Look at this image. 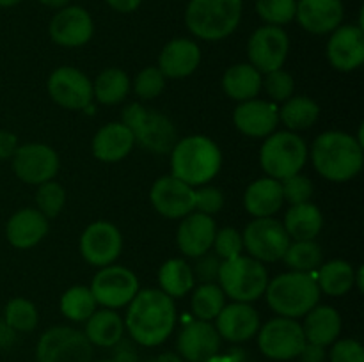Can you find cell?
Instances as JSON below:
<instances>
[{
    "label": "cell",
    "mask_w": 364,
    "mask_h": 362,
    "mask_svg": "<svg viewBox=\"0 0 364 362\" xmlns=\"http://www.w3.org/2000/svg\"><path fill=\"white\" fill-rule=\"evenodd\" d=\"M176 307L162 290H139L132 298L124 329L141 346H159L173 334Z\"/></svg>",
    "instance_id": "1"
},
{
    "label": "cell",
    "mask_w": 364,
    "mask_h": 362,
    "mask_svg": "<svg viewBox=\"0 0 364 362\" xmlns=\"http://www.w3.org/2000/svg\"><path fill=\"white\" fill-rule=\"evenodd\" d=\"M363 146L345 131H326L311 146V160L316 172L327 181L345 183L363 169Z\"/></svg>",
    "instance_id": "2"
},
{
    "label": "cell",
    "mask_w": 364,
    "mask_h": 362,
    "mask_svg": "<svg viewBox=\"0 0 364 362\" xmlns=\"http://www.w3.org/2000/svg\"><path fill=\"white\" fill-rule=\"evenodd\" d=\"M223 167V153L212 138L205 135H191L171 149V176L183 183L203 187L219 174Z\"/></svg>",
    "instance_id": "3"
},
{
    "label": "cell",
    "mask_w": 364,
    "mask_h": 362,
    "mask_svg": "<svg viewBox=\"0 0 364 362\" xmlns=\"http://www.w3.org/2000/svg\"><path fill=\"white\" fill-rule=\"evenodd\" d=\"M320 287L313 273H281L267 284V302L270 309L283 318H301L320 300Z\"/></svg>",
    "instance_id": "4"
},
{
    "label": "cell",
    "mask_w": 364,
    "mask_h": 362,
    "mask_svg": "<svg viewBox=\"0 0 364 362\" xmlns=\"http://www.w3.org/2000/svg\"><path fill=\"white\" fill-rule=\"evenodd\" d=\"M240 18L242 0H191L185 11L187 28L205 41H220L231 35Z\"/></svg>",
    "instance_id": "5"
},
{
    "label": "cell",
    "mask_w": 364,
    "mask_h": 362,
    "mask_svg": "<svg viewBox=\"0 0 364 362\" xmlns=\"http://www.w3.org/2000/svg\"><path fill=\"white\" fill-rule=\"evenodd\" d=\"M123 124L128 126L137 144L155 155L171 153L178 142L173 121L156 110L146 109L141 103H130L123 110Z\"/></svg>",
    "instance_id": "6"
},
{
    "label": "cell",
    "mask_w": 364,
    "mask_h": 362,
    "mask_svg": "<svg viewBox=\"0 0 364 362\" xmlns=\"http://www.w3.org/2000/svg\"><path fill=\"white\" fill-rule=\"evenodd\" d=\"M219 286L235 302H255L265 295L269 273L263 263L251 256H237L223 261L219 270Z\"/></svg>",
    "instance_id": "7"
},
{
    "label": "cell",
    "mask_w": 364,
    "mask_h": 362,
    "mask_svg": "<svg viewBox=\"0 0 364 362\" xmlns=\"http://www.w3.org/2000/svg\"><path fill=\"white\" fill-rule=\"evenodd\" d=\"M308 160V146L295 131H277L265 138L259 163L269 177L283 181L299 174Z\"/></svg>",
    "instance_id": "8"
},
{
    "label": "cell",
    "mask_w": 364,
    "mask_h": 362,
    "mask_svg": "<svg viewBox=\"0 0 364 362\" xmlns=\"http://www.w3.org/2000/svg\"><path fill=\"white\" fill-rule=\"evenodd\" d=\"M38 362H91L92 344L84 332L71 327H52L36 346Z\"/></svg>",
    "instance_id": "9"
},
{
    "label": "cell",
    "mask_w": 364,
    "mask_h": 362,
    "mask_svg": "<svg viewBox=\"0 0 364 362\" xmlns=\"http://www.w3.org/2000/svg\"><path fill=\"white\" fill-rule=\"evenodd\" d=\"M306 344L301 323L291 318H274L258 330V346L272 361H291L301 355Z\"/></svg>",
    "instance_id": "10"
},
{
    "label": "cell",
    "mask_w": 364,
    "mask_h": 362,
    "mask_svg": "<svg viewBox=\"0 0 364 362\" xmlns=\"http://www.w3.org/2000/svg\"><path fill=\"white\" fill-rule=\"evenodd\" d=\"M242 240H244V248H247L251 258L258 259L259 263L279 261L283 259L288 245L291 243L283 222L272 216L255 219L251 224H247Z\"/></svg>",
    "instance_id": "11"
},
{
    "label": "cell",
    "mask_w": 364,
    "mask_h": 362,
    "mask_svg": "<svg viewBox=\"0 0 364 362\" xmlns=\"http://www.w3.org/2000/svg\"><path fill=\"white\" fill-rule=\"evenodd\" d=\"M91 293L96 304L105 309L128 305L139 291V279L130 268L119 265L103 266L91 280Z\"/></svg>",
    "instance_id": "12"
},
{
    "label": "cell",
    "mask_w": 364,
    "mask_h": 362,
    "mask_svg": "<svg viewBox=\"0 0 364 362\" xmlns=\"http://www.w3.org/2000/svg\"><path fill=\"white\" fill-rule=\"evenodd\" d=\"M290 50V39L281 27L263 25L256 28L247 43L249 64L259 73H270L283 67Z\"/></svg>",
    "instance_id": "13"
},
{
    "label": "cell",
    "mask_w": 364,
    "mask_h": 362,
    "mask_svg": "<svg viewBox=\"0 0 364 362\" xmlns=\"http://www.w3.org/2000/svg\"><path fill=\"white\" fill-rule=\"evenodd\" d=\"M48 94L57 105L68 110H84L92 102V82L80 70L60 66L48 78Z\"/></svg>",
    "instance_id": "14"
},
{
    "label": "cell",
    "mask_w": 364,
    "mask_h": 362,
    "mask_svg": "<svg viewBox=\"0 0 364 362\" xmlns=\"http://www.w3.org/2000/svg\"><path fill=\"white\" fill-rule=\"evenodd\" d=\"M123 251V236L114 224L98 220L85 227L80 236V254L89 265L109 266Z\"/></svg>",
    "instance_id": "15"
},
{
    "label": "cell",
    "mask_w": 364,
    "mask_h": 362,
    "mask_svg": "<svg viewBox=\"0 0 364 362\" xmlns=\"http://www.w3.org/2000/svg\"><path fill=\"white\" fill-rule=\"evenodd\" d=\"M13 170L28 185H41L53 180L59 170V156L46 144L18 146L13 155Z\"/></svg>",
    "instance_id": "16"
},
{
    "label": "cell",
    "mask_w": 364,
    "mask_h": 362,
    "mask_svg": "<svg viewBox=\"0 0 364 362\" xmlns=\"http://www.w3.org/2000/svg\"><path fill=\"white\" fill-rule=\"evenodd\" d=\"M327 59L341 73H350L364 62V31L361 25H341L327 41Z\"/></svg>",
    "instance_id": "17"
},
{
    "label": "cell",
    "mask_w": 364,
    "mask_h": 362,
    "mask_svg": "<svg viewBox=\"0 0 364 362\" xmlns=\"http://www.w3.org/2000/svg\"><path fill=\"white\" fill-rule=\"evenodd\" d=\"M149 199L166 219H183L194 212V188L174 176H162L153 183Z\"/></svg>",
    "instance_id": "18"
},
{
    "label": "cell",
    "mask_w": 364,
    "mask_h": 362,
    "mask_svg": "<svg viewBox=\"0 0 364 362\" xmlns=\"http://www.w3.org/2000/svg\"><path fill=\"white\" fill-rule=\"evenodd\" d=\"M50 38L53 43L66 48H77L92 38L95 23L84 7L66 6L50 21Z\"/></svg>",
    "instance_id": "19"
},
{
    "label": "cell",
    "mask_w": 364,
    "mask_h": 362,
    "mask_svg": "<svg viewBox=\"0 0 364 362\" xmlns=\"http://www.w3.org/2000/svg\"><path fill=\"white\" fill-rule=\"evenodd\" d=\"M178 351L187 362H205L220 350V336L215 325L203 319L187 323L178 336Z\"/></svg>",
    "instance_id": "20"
},
{
    "label": "cell",
    "mask_w": 364,
    "mask_h": 362,
    "mask_svg": "<svg viewBox=\"0 0 364 362\" xmlns=\"http://www.w3.org/2000/svg\"><path fill=\"white\" fill-rule=\"evenodd\" d=\"M215 329L220 339L230 343H245L258 334L259 314L245 302H235L231 305H224L215 318Z\"/></svg>",
    "instance_id": "21"
},
{
    "label": "cell",
    "mask_w": 364,
    "mask_h": 362,
    "mask_svg": "<svg viewBox=\"0 0 364 362\" xmlns=\"http://www.w3.org/2000/svg\"><path fill=\"white\" fill-rule=\"evenodd\" d=\"M233 123L247 137H269L279 123V110L272 102L252 98L235 109Z\"/></svg>",
    "instance_id": "22"
},
{
    "label": "cell",
    "mask_w": 364,
    "mask_h": 362,
    "mask_svg": "<svg viewBox=\"0 0 364 362\" xmlns=\"http://www.w3.org/2000/svg\"><path fill=\"white\" fill-rule=\"evenodd\" d=\"M215 233V220L212 216L192 212L183 216L180 227H178V247L188 258H199L212 248Z\"/></svg>",
    "instance_id": "23"
},
{
    "label": "cell",
    "mask_w": 364,
    "mask_h": 362,
    "mask_svg": "<svg viewBox=\"0 0 364 362\" xmlns=\"http://www.w3.org/2000/svg\"><path fill=\"white\" fill-rule=\"evenodd\" d=\"M295 18L311 34H327L340 27L343 20L341 0H299Z\"/></svg>",
    "instance_id": "24"
},
{
    "label": "cell",
    "mask_w": 364,
    "mask_h": 362,
    "mask_svg": "<svg viewBox=\"0 0 364 362\" xmlns=\"http://www.w3.org/2000/svg\"><path fill=\"white\" fill-rule=\"evenodd\" d=\"M199 62H201V50L198 43L187 38H178L164 46L156 67L166 78H185L198 70Z\"/></svg>",
    "instance_id": "25"
},
{
    "label": "cell",
    "mask_w": 364,
    "mask_h": 362,
    "mask_svg": "<svg viewBox=\"0 0 364 362\" xmlns=\"http://www.w3.org/2000/svg\"><path fill=\"white\" fill-rule=\"evenodd\" d=\"M48 233V219L39 209L23 208L14 213L6 226V236L13 247L32 248Z\"/></svg>",
    "instance_id": "26"
},
{
    "label": "cell",
    "mask_w": 364,
    "mask_h": 362,
    "mask_svg": "<svg viewBox=\"0 0 364 362\" xmlns=\"http://www.w3.org/2000/svg\"><path fill=\"white\" fill-rule=\"evenodd\" d=\"M135 146V138L123 123H109L100 128L92 138V155L102 162H119L127 158Z\"/></svg>",
    "instance_id": "27"
},
{
    "label": "cell",
    "mask_w": 364,
    "mask_h": 362,
    "mask_svg": "<svg viewBox=\"0 0 364 362\" xmlns=\"http://www.w3.org/2000/svg\"><path fill=\"white\" fill-rule=\"evenodd\" d=\"M283 188L281 181L272 180V177H262L256 180L247 187L244 194V206L249 215L255 219H263V216H272L283 206Z\"/></svg>",
    "instance_id": "28"
},
{
    "label": "cell",
    "mask_w": 364,
    "mask_h": 362,
    "mask_svg": "<svg viewBox=\"0 0 364 362\" xmlns=\"http://www.w3.org/2000/svg\"><path fill=\"white\" fill-rule=\"evenodd\" d=\"M304 336L308 343L320 344V346H329L338 339L341 332V316L331 305H315L311 311L306 314Z\"/></svg>",
    "instance_id": "29"
},
{
    "label": "cell",
    "mask_w": 364,
    "mask_h": 362,
    "mask_svg": "<svg viewBox=\"0 0 364 362\" xmlns=\"http://www.w3.org/2000/svg\"><path fill=\"white\" fill-rule=\"evenodd\" d=\"M84 334L95 346L112 348L123 339L124 322L114 309H100L89 316Z\"/></svg>",
    "instance_id": "30"
},
{
    "label": "cell",
    "mask_w": 364,
    "mask_h": 362,
    "mask_svg": "<svg viewBox=\"0 0 364 362\" xmlns=\"http://www.w3.org/2000/svg\"><path fill=\"white\" fill-rule=\"evenodd\" d=\"M290 240H315L323 227V216L318 206L311 202L290 206L283 222Z\"/></svg>",
    "instance_id": "31"
},
{
    "label": "cell",
    "mask_w": 364,
    "mask_h": 362,
    "mask_svg": "<svg viewBox=\"0 0 364 362\" xmlns=\"http://www.w3.org/2000/svg\"><path fill=\"white\" fill-rule=\"evenodd\" d=\"M262 73L251 64H235L228 67L223 77V89L235 102L256 98L263 87Z\"/></svg>",
    "instance_id": "32"
},
{
    "label": "cell",
    "mask_w": 364,
    "mask_h": 362,
    "mask_svg": "<svg viewBox=\"0 0 364 362\" xmlns=\"http://www.w3.org/2000/svg\"><path fill=\"white\" fill-rule=\"evenodd\" d=\"M160 290L171 298H181L194 287V272L187 261L180 258L169 259L159 270Z\"/></svg>",
    "instance_id": "33"
},
{
    "label": "cell",
    "mask_w": 364,
    "mask_h": 362,
    "mask_svg": "<svg viewBox=\"0 0 364 362\" xmlns=\"http://www.w3.org/2000/svg\"><path fill=\"white\" fill-rule=\"evenodd\" d=\"M354 277L355 272L350 263L343 259H333L326 265H320L316 284L320 291L329 297H343L354 287Z\"/></svg>",
    "instance_id": "34"
},
{
    "label": "cell",
    "mask_w": 364,
    "mask_h": 362,
    "mask_svg": "<svg viewBox=\"0 0 364 362\" xmlns=\"http://www.w3.org/2000/svg\"><path fill=\"white\" fill-rule=\"evenodd\" d=\"M130 91V78L119 67H107L92 84V96L103 105H117Z\"/></svg>",
    "instance_id": "35"
},
{
    "label": "cell",
    "mask_w": 364,
    "mask_h": 362,
    "mask_svg": "<svg viewBox=\"0 0 364 362\" xmlns=\"http://www.w3.org/2000/svg\"><path fill=\"white\" fill-rule=\"evenodd\" d=\"M318 116L320 106L308 96H294L279 110V119L290 131L308 130L318 121Z\"/></svg>",
    "instance_id": "36"
},
{
    "label": "cell",
    "mask_w": 364,
    "mask_h": 362,
    "mask_svg": "<svg viewBox=\"0 0 364 362\" xmlns=\"http://www.w3.org/2000/svg\"><path fill=\"white\" fill-rule=\"evenodd\" d=\"M283 259L291 272L313 273L322 265L323 252L315 240H297L288 245Z\"/></svg>",
    "instance_id": "37"
},
{
    "label": "cell",
    "mask_w": 364,
    "mask_h": 362,
    "mask_svg": "<svg viewBox=\"0 0 364 362\" xmlns=\"http://www.w3.org/2000/svg\"><path fill=\"white\" fill-rule=\"evenodd\" d=\"M224 305H226V295L215 283L201 284L192 295V312L203 322L215 319Z\"/></svg>",
    "instance_id": "38"
},
{
    "label": "cell",
    "mask_w": 364,
    "mask_h": 362,
    "mask_svg": "<svg viewBox=\"0 0 364 362\" xmlns=\"http://www.w3.org/2000/svg\"><path fill=\"white\" fill-rule=\"evenodd\" d=\"M96 300L85 286H73L60 297V312L71 322H87L96 311Z\"/></svg>",
    "instance_id": "39"
},
{
    "label": "cell",
    "mask_w": 364,
    "mask_h": 362,
    "mask_svg": "<svg viewBox=\"0 0 364 362\" xmlns=\"http://www.w3.org/2000/svg\"><path fill=\"white\" fill-rule=\"evenodd\" d=\"M4 319L14 332H32L38 327L39 314L36 305L27 298H13L7 302Z\"/></svg>",
    "instance_id": "40"
},
{
    "label": "cell",
    "mask_w": 364,
    "mask_h": 362,
    "mask_svg": "<svg viewBox=\"0 0 364 362\" xmlns=\"http://www.w3.org/2000/svg\"><path fill=\"white\" fill-rule=\"evenodd\" d=\"M36 204L46 219H53V216L59 215L60 209L66 204V190L63 188V185L53 180L38 185Z\"/></svg>",
    "instance_id": "41"
},
{
    "label": "cell",
    "mask_w": 364,
    "mask_h": 362,
    "mask_svg": "<svg viewBox=\"0 0 364 362\" xmlns=\"http://www.w3.org/2000/svg\"><path fill=\"white\" fill-rule=\"evenodd\" d=\"M295 9H297V0H256V11L259 18L276 27L290 23L295 18Z\"/></svg>",
    "instance_id": "42"
},
{
    "label": "cell",
    "mask_w": 364,
    "mask_h": 362,
    "mask_svg": "<svg viewBox=\"0 0 364 362\" xmlns=\"http://www.w3.org/2000/svg\"><path fill=\"white\" fill-rule=\"evenodd\" d=\"M166 89V77L155 66L144 67L134 80V91L141 99H155Z\"/></svg>",
    "instance_id": "43"
},
{
    "label": "cell",
    "mask_w": 364,
    "mask_h": 362,
    "mask_svg": "<svg viewBox=\"0 0 364 362\" xmlns=\"http://www.w3.org/2000/svg\"><path fill=\"white\" fill-rule=\"evenodd\" d=\"M281 188H283L284 201L290 202V206L309 202V199L313 197V192H315L311 180L308 176H302L301 172L281 181Z\"/></svg>",
    "instance_id": "44"
},
{
    "label": "cell",
    "mask_w": 364,
    "mask_h": 362,
    "mask_svg": "<svg viewBox=\"0 0 364 362\" xmlns=\"http://www.w3.org/2000/svg\"><path fill=\"white\" fill-rule=\"evenodd\" d=\"M265 82L262 85H265V91L274 102H287V99L291 98L295 89L294 77H291L288 71H284L283 67L276 71H270V73H265Z\"/></svg>",
    "instance_id": "45"
},
{
    "label": "cell",
    "mask_w": 364,
    "mask_h": 362,
    "mask_svg": "<svg viewBox=\"0 0 364 362\" xmlns=\"http://www.w3.org/2000/svg\"><path fill=\"white\" fill-rule=\"evenodd\" d=\"M212 247L215 248V254L223 261H226V259L237 258V256L242 254L244 240H242V234L235 227H224V229L215 233Z\"/></svg>",
    "instance_id": "46"
},
{
    "label": "cell",
    "mask_w": 364,
    "mask_h": 362,
    "mask_svg": "<svg viewBox=\"0 0 364 362\" xmlns=\"http://www.w3.org/2000/svg\"><path fill=\"white\" fill-rule=\"evenodd\" d=\"M224 206V195L219 188L205 187L203 185L199 190H194V209L199 213L212 216L213 213L220 212Z\"/></svg>",
    "instance_id": "47"
},
{
    "label": "cell",
    "mask_w": 364,
    "mask_h": 362,
    "mask_svg": "<svg viewBox=\"0 0 364 362\" xmlns=\"http://www.w3.org/2000/svg\"><path fill=\"white\" fill-rule=\"evenodd\" d=\"M331 362H364V348L355 339L334 341L329 351Z\"/></svg>",
    "instance_id": "48"
},
{
    "label": "cell",
    "mask_w": 364,
    "mask_h": 362,
    "mask_svg": "<svg viewBox=\"0 0 364 362\" xmlns=\"http://www.w3.org/2000/svg\"><path fill=\"white\" fill-rule=\"evenodd\" d=\"M196 259H198V261H196L192 272H194V277H198V279L201 280V284L219 280V270L220 265H223V259H220L215 252L208 251Z\"/></svg>",
    "instance_id": "49"
},
{
    "label": "cell",
    "mask_w": 364,
    "mask_h": 362,
    "mask_svg": "<svg viewBox=\"0 0 364 362\" xmlns=\"http://www.w3.org/2000/svg\"><path fill=\"white\" fill-rule=\"evenodd\" d=\"M18 149V137L11 131L0 130V160L13 158L14 151Z\"/></svg>",
    "instance_id": "50"
},
{
    "label": "cell",
    "mask_w": 364,
    "mask_h": 362,
    "mask_svg": "<svg viewBox=\"0 0 364 362\" xmlns=\"http://www.w3.org/2000/svg\"><path fill=\"white\" fill-rule=\"evenodd\" d=\"M299 358H301L302 362H323L326 361V350H323V346H320V344H313L306 341Z\"/></svg>",
    "instance_id": "51"
},
{
    "label": "cell",
    "mask_w": 364,
    "mask_h": 362,
    "mask_svg": "<svg viewBox=\"0 0 364 362\" xmlns=\"http://www.w3.org/2000/svg\"><path fill=\"white\" fill-rule=\"evenodd\" d=\"M112 362H137V353H135V350L127 343V341L121 339L119 343L116 344Z\"/></svg>",
    "instance_id": "52"
},
{
    "label": "cell",
    "mask_w": 364,
    "mask_h": 362,
    "mask_svg": "<svg viewBox=\"0 0 364 362\" xmlns=\"http://www.w3.org/2000/svg\"><path fill=\"white\" fill-rule=\"evenodd\" d=\"M16 341V332L6 323V319L0 318V348H11Z\"/></svg>",
    "instance_id": "53"
},
{
    "label": "cell",
    "mask_w": 364,
    "mask_h": 362,
    "mask_svg": "<svg viewBox=\"0 0 364 362\" xmlns=\"http://www.w3.org/2000/svg\"><path fill=\"white\" fill-rule=\"evenodd\" d=\"M141 2L142 0H107V4L117 13H132L141 6Z\"/></svg>",
    "instance_id": "54"
},
{
    "label": "cell",
    "mask_w": 364,
    "mask_h": 362,
    "mask_svg": "<svg viewBox=\"0 0 364 362\" xmlns=\"http://www.w3.org/2000/svg\"><path fill=\"white\" fill-rule=\"evenodd\" d=\"M205 362H244V351L242 350H230L228 353H215Z\"/></svg>",
    "instance_id": "55"
},
{
    "label": "cell",
    "mask_w": 364,
    "mask_h": 362,
    "mask_svg": "<svg viewBox=\"0 0 364 362\" xmlns=\"http://www.w3.org/2000/svg\"><path fill=\"white\" fill-rule=\"evenodd\" d=\"M146 362H181V358H180V355L167 351V353H160V355H156V357L148 358Z\"/></svg>",
    "instance_id": "56"
},
{
    "label": "cell",
    "mask_w": 364,
    "mask_h": 362,
    "mask_svg": "<svg viewBox=\"0 0 364 362\" xmlns=\"http://www.w3.org/2000/svg\"><path fill=\"white\" fill-rule=\"evenodd\" d=\"M39 2L46 7H52V9H63L70 4V0H39Z\"/></svg>",
    "instance_id": "57"
},
{
    "label": "cell",
    "mask_w": 364,
    "mask_h": 362,
    "mask_svg": "<svg viewBox=\"0 0 364 362\" xmlns=\"http://www.w3.org/2000/svg\"><path fill=\"white\" fill-rule=\"evenodd\" d=\"M363 275H364V268H363V266H359V270H358V272H355V277H354V284H358V290L359 291L364 290Z\"/></svg>",
    "instance_id": "58"
},
{
    "label": "cell",
    "mask_w": 364,
    "mask_h": 362,
    "mask_svg": "<svg viewBox=\"0 0 364 362\" xmlns=\"http://www.w3.org/2000/svg\"><path fill=\"white\" fill-rule=\"evenodd\" d=\"M20 2L21 0H0V7H13Z\"/></svg>",
    "instance_id": "59"
},
{
    "label": "cell",
    "mask_w": 364,
    "mask_h": 362,
    "mask_svg": "<svg viewBox=\"0 0 364 362\" xmlns=\"http://www.w3.org/2000/svg\"><path fill=\"white\" fill-rule=\"evenodd\" d=\"M96 362H112V358H103V361H96Z\"/></svg>",
    "instance_id": "60"
}]
</instances>
